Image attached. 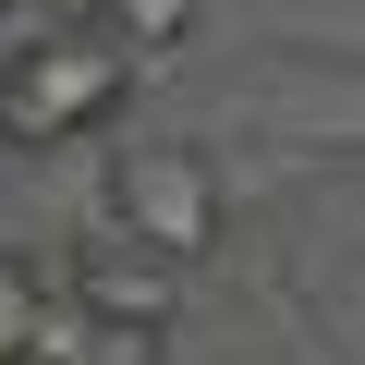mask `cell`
Here are the masks:
<instances>
[{
	"label": "cell",
	"mask_w": 365,
	"mask_h": 365,
	"mask_svg": "<svg viewBox=\"0 0 365 365\" xmlns=\"http://www.w3.org/2000/svg\"><path fill=\"white\" fill-rule=\"evenodd\" d=\"M110 207H122V232H134V244H158V256L195 268V256L220 244V170H207L195 146H122Z\"/></svg>",
	"instance_id": "cell-2"
},
{
	"label": "cell",
	"mask_w": 365,
	"mask_h": 365,
	"mask_svg": "<svg viewBox=\"0 0 365 365\" xmlns=\"http://www.w3.org/2000/svg\"><path fill=\"white\" fill-rule=\"evenodd\" d=\"M134 49L110 25H37L25 49H0V146H73L122 110Z\"/></svg>",
	"instance_id": "cell-1"
},
{
	"label": "cell",
	"mask_w": 365,
	"mask_h": 365,
	"mask_svg": "<svg viewBox=\"0 0 365 365\" xmlns=\"http://www.w3.org/2000/svg\"><path fill=\"white\" fill-rule=\"evenodd\" d=\"M37 13H49V25H98L110 0H37Z\"/></svg>",
	"instance_id": "cell-6"
},
{
	"label": "cell",
	"mask_w": 365,
	"mask_h": 365,
	"mask_svg": "<svg viewBox=\"0 0 365 365\" xmlns=\"http://www.w3.org/2000/svg\"><path fill=\"white\" fill-rule=\"evenodd\" d=\"M13 365H61V353H13Z\"/></svg>",
	"instance_id": "cell-7"
},
{
	"label": "cell",
	"mask_w": 365,
	"mask_h": 365,
	"mask_svg": "<svg viewBox=\"0 0 365 365\" xmlns=\"http://www.w3.org/2000/svg\"><path fill=\"white\" fill-rule=\"evenodd\" d=\"M73 304L98 317V329H170V304H182V256H158V244H86L73 256Z\"/></svg>",
	"instance_id": "cell-3"
},
{
	"label": "cell",
	"mask_w": 365,
	"mask_h": 365,
	"mask_svg": "<svg viewBox=\"0 0 365 365\" xmlns=\"http://www.w3.org/2000/svg\"><path fill=\"white\" fill-rule=\"evenodd\" d=\"M37 304H49V292H37V268H25V256H0V365L37 341Z\"/></svg>",
	"instance_id": "cell-5"
},
{
	"label": "cell",
	"mask_w": 365,
	"mask_h": 365,
	"mask_svg": "<svg viewBox=\"0 0 365 365\" xmlns=\"http://www.w3.org/2000/svg\"><path fill=\"white\" fill-rule=\"evenodd\" d=\"M195 13H207V0H110L98 25H110V37L146 61V49H182V37H195Z\"/></svg>",
	"instance_id": "cell-4"
}]
</instances>
